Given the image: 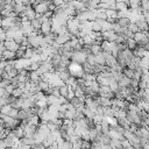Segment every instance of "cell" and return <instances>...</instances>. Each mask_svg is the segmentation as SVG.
Here are the masks:
<instances>
[{
    "label": "cell",
    "mask_w": 149,
    "mask_h": 149,
    "mask_svg": "<svg viewBox=\"0 0 149 149\" xmlns=\"http://www.w3.org/2000/svg\"><path fill=\"white\" fill-rule=\"evenodd\" d=\"M26 119H28V113H27V111L26 109H19L17 111V116H16V120H19V121H22V120H26Z\"/></svg>",
    "instance_id": "10"
},
{
    "label": "cell",
    "mask_w": 149,
    "mask_h": 149,
    "mask_svg": "<svg viewBox=\"0 0 149 149\" xmlns=\"http://www.w3.org/2000/svg\"><path fill=\"white\" fill-rule=\"evenodd\" d=\"M93 57H94L95 64H98V65H105V57L102 56V52L95 54V55H93Z\"/></svg>",
    "instance_id": "9"
},
{
    "label": "cell",
    "mask_w": 149,
    "mask_h": 149,
    "mask_svg": "<svg viewBox=\"0 0 149 149\" xmlns=\"http://www.w3.org/2000/svg\"><path fill=\"white\" fill-rule=\"evenodd\" d=\"M68 92H69V87H68L66 85H62V86L59 87V95H61V97H63V98L66 99Z\"/></svg>",
    "instance_id": "15"
},
{
    "label": "cell",
    "mask_w": 149,
    "mask_h": 149,
    "mask_svg": "<svg viewBox=\"0 0 149 149\" xmlns=\"http://www.w3.org/2000/svg\"><path fill=\"white\" fill-rule=\"evenodd\" d=\"M9 111H10V106H9V105H5V106L0 109V113H2V114H5V115H7Z\"/></svg>",
    "instance_id": "22"
},
{
    "label": "cell",
    "mask_w": 149,
    "mask_h": 149,
    "mask_svg": "<svg viewBox=\"0 0 149 149\" xmlns=\"http://www.w3.org/2000/svg\"><path fill=\"white\" fill-rule=\"evenodd\" d=\"M5 94V88H0V98H2Z\"/></svg>",
    "instance_id": "26"
},
{
    "label": "cell",
    "mask_w": 149,
    "mask_h": 149,
    "mask_svg": "<svg viewBox=\"0 0 149 149\" xmlns=\"http://www.w3.org/2000/svg\"><path fill=\"white\" fill-rule=\"evenodd\" d=\"M105 14H106L107 19H114L118 16V10L116 9H107V10H105Z\"/></svg>",
    "instance_id": "12"
},
{
    "label": "cell",
    "mask_w": 149,
    "mask_h": 149,
    "mask_svg": "<svg viewBox=\"0 0 149 149\" xmlns=\"http://www.w3.org/2000/svg\"><path fill=\"white\" fill-rule=\"evenodd\" d=\"M129 83H130V79H128V78H126L125 76L118 81V85H119V87H128L129 86Z\"/></svg>",
    "instance_id": "11"
},
{
    "label": "cell",
    "mask_w": 149,
    "mask_h": 149,
    "mask_svg": "<svg viewBox=\"0 0 149 149\" xmlns=\"http://www.w3.org/2000/svg\"><path fill=\"white\" fill-rule=\"evenodd\" d=\"M100 149H113L111 146H101V148Z\"/></svg>",
    "instance_id": "27"
},
{
    "label": "cell",
    "mask_w": 149,
    "mask_h": 149,
    "mask_svg": "<svg viewBox=\"0 0 149 149\" xmlns=\"http://www.w3.org/2000/svg\"><path fill=\"white\" fill-rule=\"evenodd\" d=\"M136 27H137V29H139V31H142V33H146V31H148V22L143 19V16H142V14L141 15H139L135 20H134V22H133Z\"/></svg>",
    "instance_id": "1"
},
{
    "label": "cell",
    "mask_w": 149,
    "mask_h": 149,
    "mask_svg": "<svg viewBox=\"0 0 149 149\" xmlns=\"http://www.w3.org/2000/svg\"><path fill=\"white\" fill-rule=\"evenodd\" d=\"M91 30L94 33H101V27L98 23V21H92L91 22Z\"/></svg>",
    "instance_id": "13"
},
{
    "label": "cell",
    "mask_w": 149,
    "mask_h": 149,
    "mask_svg": "<svg viewBox=\"0 0 149 149\" xmlns=\"http://www.w3.org/2000/svg\"><path fill=\"white\" fill-rule=\"evenodd\" d=\"M9 118H12V119H16V116H17V109H14V108H10V111L8 112V114H7Z\"/></svg>",
    "instance_id": "21"
},
{
    "label": "cell",
    "mask_w": 149,
    "mask_h": 149,
    "mask_svg": "<svg viewBox=\"0 0 149 149\" xmlns=\"http://www.w3.org/2000/svg\"><path fill=\"white\" fill-rule=\"evenodd\" d=\"M80 52L84 55V56H91L92 55V51H91V48H90V45H83L81 47V50H80Z\"/></svg>",
    "instance_id": "14"
},
{
    "label": "cell",
    "mask_w": 149,
    "mask_h": 149,
    "mask_svg": "<svg viewBox=\"0 0 149 149\" xmlns=\"http://www.w3.org/2000/svg\"><path fill=\"white\" fill-rule=\"evenodd\" d=\"M41 21L40 20H37V19H34V20H31L30 21V27H31V29H33V31H37V33H40V28H41Z\"/></svg>",
    "instance_id": "8"
},
{
    "label": "cell",
    "mask_w": 149,
    "mask_h": 149,
    "mask_svg": "<svg viewBox=\"0 0 149 149\" xmlns=\"http://www.w3.org/2000/svg\"><path fill=\"white\" fill-rule=\"evenodd\" d=\"M6 105V101H5V99L3 98H0V109Z\"/></svg>",
    "instance_id": "25"
},
{
    "label": "cell",
    "mask_w": 149,
    "mask_h": 149,
    "mask_svg": "<svg viewBox=\"0 0 149 149\" xmlns=\"http://www.w3.org/2000/svg\"><path fill=\"white\" fill-rule=\"evenodd\" d=\"M10 133H12V134L15 136V139H17V140H21V139L23 137V129H22L21 127H16V128L12 129Z\"/></svg>",
    "instance_id": "7"
},
{
    "label": "cell",
    "mask_w": 149,
    "mask_h": 149,
    "mask_svg": "<svg viewBox=\"0 0 149 149\" xmlns=\"http://www.w3.org/2000/svg\"><path fill=\"white\" fill-rule=\"evenodd\" d=\"M116 19H118L116 23H118L121 28H127V27L132 23L130 19H128V17H116Z\"/></svg>",
    "instance_id": "5"
},
{
    "label": "cell",
    "mask_w": 149,
    "mask_h": 149,
    "mask_svg": "<svg viewBox=\"0 0 149 149\" xmlns=\"http://www.w3.org/2000/svg\"><path fill=\"white\" fill-rule=\"evenodd\" d=\"M2 132H5V129H3V128H2V126L0 125V133H2Z\"/></svg>",
    "instance_id": "28"
},
{
    "label": "cell",
    "mask_w": 149,
    "mask_h": 149,
    "mask_svg": "<svg viewBox=\"0 0 149 149\" xmlns=\"http://www.w3.org/2000/svg\"><path fill=\"white\" fill-rule=\"evenodd\" d=\"M34 10H35V13L36 14H44L45 12H48L49 10V8H48V6L45 5V2L44 1H41L35 8H34Z\"/></svg>",
    "instance_id": "4"
},
{
    "label": "cell",
    "mask_w": 149,
    "mask_h": 149,
    "mask_svg": "<svg viewBox=\"0 0 149 149\" xmlns=\"http://www.w3.org/2000/svg\"><path fill=\"white\" fill-rule=\"evenodd\" d=\"M23 38H24V36H23V34H22L21 30H17V31L14 33V35H13V41H14L16 44H19V45L22 43Z\"/></svg>",
    "instance_id": "6"
},
{
    "label": "cell",
    "mask_w": 149,
    "mask_h": 149,
    "mask_svg": "<svg viewBox=\"0 0 149 149\" xmlns=\"http://www.w3.org/2000/svg\"><path fill=\"white\" fill-rule=\"evenodd\" d=\"M127 29H128V30H129V31H130L132 34H135V33H137V31H139L137 27H136V26H135V24H134L133 22H132V23H130V24H129V26L127 27Z\"/></svg>",
    "instance_id": "20"
},
{
    "label": "cell",
    "mask_w": 149,
    "mask_h": 149,
    "mask_svg": "<svg viewBox=\"0 0 149 149\" xmlns=\"http://www.w3.org/2000/svg\"><path fill=\"white\" fill-rule=\"evenodd\" d=\"M14 88H15V86H13L12 84H9V85H7V86L5 87V92L8 93V94H12V92L14 91Z\"/></svg>",
    "instance_id": "23"
},
{
    "label": "cell",
    "mask_w": 149,
    "mask_h": 149,
    "mask_svg": "<svg viewBox=\"0 0 149 149\" xmlns=\"http://www.w3.org/2000/svg\"><path fill=\"white\" fill-rule=\"evenodd\" d=\"M22 93H23V91H22L21 88L15 87V88H14V91L12 92V95H13V97H15V98H21V97H22Z\"/></svg>",
    "instance_id": "16"
},
{
    "label": "cell",
    "mask_w": 149,
    "mask_h": 149,
    "mask_svg": "<svg viewBox=\"0 0 149 149\" xmlns=\"http://www.w3.org/2000/svg\"><path fill=\"white\" fill-rule=\"evenodd\" d=\"M62 148L63 149H72V143L69 142V141H64L63 144H62Z\"/></svg>",
    "instance_id": "24"
},
{
    "label": "cell",
    "mask_w": 149,
    "mask_h": 149,
    "mask_svg": "<svg viewBox=\"0 0 149 149\" xmlns=\"http://www.w3.org/2000/svg\"><path fill=\"white\" fill-rule=\"evenodd\" d=\"M90 48H91L92 55H95V54H99V52H101V50H100V45H97V44H94V45H91Z\"/></svg>",
    "instance_id": "18"
},
{
    "label": "cell",
    "mask_w": 149,
    "mask_h": 149,
    "mask_svg": "<svg viewBox=\"0 0 149 149\" xmlns=\"http://www.w3.org/2000/svg\"><path fill=\"white\" fill-rule=\"evenodd\" d=\"M81 102H83V101H81V100H80L79 98H76V97H74V98H73V99H72V100L70 101V104H71V105H72V106H73L74 108H76L77 106H79V105H80Z\"/></svg>",
    "instance_id": "19"
},
{
    "label": "cell",
    "mask_w": 149,
    "mask_h": 149,
    "mask_svg": "<svg viewBox=\"0 0 149 149\" xmlns=\"http://www.w3.org/2000/svg\"><path fill=\"white\" fill-rule=\"evenodd\" d=\"M3 47H5L6 50L13 51V52H16V51L20 49V45L16 44L13 40H12V41H5V42H3Z\"/></svg>",
    "instance_id": "2"
},
{
    "label": "cell",
    "mask_w": 149,
    "mask_h": 149,
    "mask_svg": "<svg viewBox=\"0 0 149 149\" xmlns=\"http://www.w3.org/2000/svg\"><path fill=\"white\" fill-rule=\"evenodd\" d=\"M111 137L108 136V134H104V133H100L99 136H98V141L100 142L101 146H109L111 143Z\"/></svg>",
    "instance_id": "3"
},
{
    "label": "cell",
    "mask_w": 149,
    "mask_h": 149,
    "mask_svg": "<svg viewBox=\"0 0 149 149\" xmlns=\"http://www.w3.org/2000/svg\"><path fill=\"white\" fill-rule=\"evenodd\" d=\"M90 88L92 90V92H99V88H100V85L97 83V81H93L91 85H90Z\"/></svg>",
    "instance_id": "17"
}]
</instances>
